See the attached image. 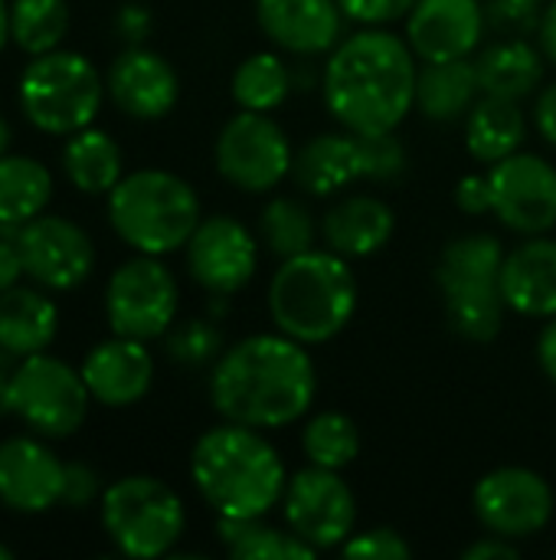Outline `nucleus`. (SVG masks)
Masks as SVG:
<instances>
[{
    "mask_svg": "<svg viewBox=\"0 0 556 560\" xmlns=\"http://www.w3.org/2000/svg\"><path fill=\"white\" fill-rule=\"evenodd\" d=\"M318 374L301 341L275 335H249L216 358L210 397L223 420L279 430L295 423L315 404Z\"/></svg>",
    "mask_w": 556,
    "mask_h": 560,
    "instance_id": "1",
    "label": "nucleus"
},
{
    "mask_svg": "<svg viewBox=\"0 0 556 560\" xmlns=\"http://www.w3.org/2000/svg\"><path fill=\"white\" fill-rule=\"evenodd\" d=\"M416 52L370 26L341 39L324 66V105L354 135L397 131L416 108Z\"/></svg>",
    "mask_w": 556,
    "mask_h": 560,
    "instance_id": "2",
    "label": "nucleus"
},
{
    "mask_svg": "<svg viewBox=\"0 0 556 560\" xmlns=\"http://www.w3.org/2000/svg\"><path fill=\"white\" fill-rule=\"evenodd\" d=\"M190 476L220 518H265L288 486L279 450L256 427L229 420L197 440Z\"/></svg>",
    "mask_w": 556,
    "mask_h": 560,
    "instance_id": "3",
    "label": "nucleus"
},
{
    "mask_svg": "<svg viewBox=\"0 0 556 560\" xmlns=\"http://www.w3.org/2000/svg\"><path fill=\"white\" fill-rule=\"evenodd\" d=\"M357 308V279L334 249H308L282 259L269 282V315L275 328L301 345L338 338Z\"/></svg>",
    "mask_w": 556,
    "mask_h": 560,
    "instance_id": "4",
    "label": "nucleus"
},
{
    "mask_svg": "<svg viewBox=\"0 0 556 560\" xmlns=\"http://www.w3.org/2000/svg\"><path fill=\"white\" fill-rule=\"evenodd\" d=\"M108 220L115 233L144 256H164L200 226V200L193 187L170 171H134L108 194Z\"/></svg>",
    "mask_w": 556,
    "mask_h": 560,
    "instance_id": "5",
    "label": "nucleus"
},
{
    "mask_svg": "<svg viewBox=\"0 0 556 560\" xmlns=\"http://www.w3.org/2000/svg\"><path fill=\"white\" fill-rule=\"evenodd\" d=\"M501 262L505 249L492 233H465L446 243L436 282L446 302V318L465 341H495L505 322L501 295Z\"/></svg>",
    "mask_w": 556,
    "mask_h": 560,
    "instance_id": "6",
    "label": "nucleus"
},
{
    "mask_svg": "<svg viewBox=\"0 0 556 560\" xmlns=\"http://www.w3.org/2000/svg\"><path fill=\"white\" fill-rule=\"evenodd\" d=\"M102 98V75L82 52H43L20 75V108L26 121L46 135H75L88 128Z\"/></svg>",
    "mask_w": 556,
    "mask_h": 560,
    "instance_id": "7",
    "label": "nucleus"
},
{
    "mask_svg": "<svg viewBox=\"0 0 556 560\" xmlns=\"http://www.w3.org/2000/svg\"><path fill=\"white\" fill-rule=\"evenodd\" d=\"M102 525L125 558L151 560L174 551L187 528L180 495L154 476H128L105 489Z\"/></svg>",
    "mask_w": 556,
    "mask_h": 560,
    "instance_id": "8",
    "label": "nucleus"
},
{
    "mask_svg": "<svg viewBox=\"0 0 556 560\" xmlns=\"http://www.w3.org/2000/svg\"><path fill=\"white\" fill-rule=\"evenodd\" d=\"M88 400L92 394L82 381V371H72L59 358H20V368L10 374L13 413L39 436H72L85 423Z\"/></svg>",
    "mask_w": 556,
    "mask_h": 560,
    "instance_id": "9",
    "label": "nucleus"
},
{
    "mask_svg": "<svg viewBox=\"0 0 556 560\" xmlns=\"http://www.w3.org/2000/svg\"><path fill=\"white\" fill-rule=\"evenodd\" d=\"M292 141L282 125L269 118V112L242 108L223 125L216 138L220 174L246 194L275 190L285 177H292Z\"/></svg>",
    "mask_w": 556,
    "mask_h": 560,
    "instance_id": "10",
    "label": "nucleus"
},
{
    "mask_svg": "<svg viewBox=\"0 0 556 560\" xmlns=\"http://www.w3.org/2000/svg\"><path fill=\"white\" fill-rule=\"evenodd\" d=\"M105 315L115 335L151 341L170 331L177 318V282L157 256H138L118 266L105 289Z\"/></svg>",
    "mask_w": 556,
    "mask_h": 560,
    "instance_id": "11",
    "label": "nucleus"
},
{
    "mask_svg": "<svg viewBox=\"0 0 556 560\" xmlns=\"http://www.w3.org/2000/svg\"><path fill=\"white\" fill-rule=\"evenodd\" d=\"M285 525L315 551L341 548L357 525V502L338 469L308 466L295 472L282 495Z\"/></svg>",
    "mask_w": 556,
    "mask_h": 560,
    "instance_id": "12",
    "label": "nucleus"
},
{
    "mask_svg": "<svg viewBox=\"0 0 556 560\" xmlns=\"http://www.w3.org/2000/svg\"><path fill=\"white\" fill-rule=\"evenodd\" d=\"M472 505L485 532L501 535L508 541H521L551 525L554 489L534 469L501 466L478 479Z\"/></svg>",
    "mask_w": 556,
    "mask_h": 560,
    "instance_id": "13",
    "label": "nucleus"
},
{
    "mask_svg": "<svg viewBox=\"0 0 556 560\" xmlns=\"http://www.w3.org/2000/svg\"><path fill=\"white\" fill-rule=\"evenodd\" d=\"M492 213L514 233L541 236L556 226V167L541 154L514 151L488 171Z\"/></svg>",
    "mask_w": 556,
    "mask_h": 560,
    "instance_id": "14",
    "label": "nucleus"
},
{
    "mask_svg": "<svg viewBox=\"0 0 556 560\" xmlns=\"http://www.w3.org/2000/svg\"><path fill=\"white\" fill-rule=\"evenodd\" d=\"M23 269L33 282L52 292H69L82 285L95 269V246L82 226L62 217H36L23 223L13 236Z\"/></svg>",
    "mask_w": 556,
    "mask_h": 560,
    "instance_id": "15",
    "label": "nucleus"
},
{
    "mask_svg": "<svg viewBox=\"0 0 556 560\" xmlns=\"http://www.w3.org/2000/svg\"><path fill=\"white\" fill-rule=\"evenodd\" d=\"M187 269L210 295H233L252 282L259 243L239 220L206 217L187 240Z\"/></svg>",
    "mask_w": 556,
    "mask_h": 560,
    "instance_id": "16",
    "label": "nucleus"
},
{
    "mask_svg": "<svg viewBox=\"0 0 556 560\" xmlns=\"http://www.w3.org/2000/svg\"><path fill=\"white\" fill-rule=\"evenodd\" d=\"M478 0H416L406 13V43L423 62L469 59L485 33Z\"/></svg>",
    "mask_w": 556,
    "mask_h": 560,
    "instance_id": "17",
    "label": "nucleus"
},
{
    "mask_svg": "<svg viewBox=\"0 0 556 560\" xmlns=\"http://www.w3.org/2000/svg\"><path fill=\"white\" fill-rule=\"evenodd\" d=\"M66 466L36 440L13 436L0 443V502L13 512L36 515L62 502Z\"/></svg>",
    "mask_w": 556,
    "mask_h": 560,
    "instance_id": "18",
    "label": "nucleus"
},
{
    "mask_svg": "<svg viewBox=\"0 0 556 560\" xmlns=\"http://www.w3.org/2000/svg\"><path fill=\"white\" fill-rule=\"evenodd\" d=\"M108 95L125 115L154 121L177 105L180 79L161 52L131 46L108 69Z\"/></svg>",
    "mask_w": 556,
    "mask_h": 560,
    "instance_id": "19",
    "label": "nucleus"
},
{
    "mask_svg": "<svg viewBox=\"0 0 556 560\" xmlns=\"http://www.w3.org/2000/svg\"><path fill=\"white\" fill-rule=\"evenodd\" d=\"M82 381L102 407H131L138 404L154 381V358L138 338L115 335L88 351L82 361Z\"/></svg>",
    "mask_w": 556,
    "mask_h": 560,
    "instance_id": "20",
    "label": "nucleus"
},
{
    "mask_svg": "<svg viewBox=\"0 0 556 560\" xmlns=\"http://www.w3.org/2000/svg\"><path fill=\"white\" fill-rule=\"evenodd\" d=\"M338 0H256V20L265 36L298 56H318L341 43Z\"/></svg>",
    "mask_w": 556,
    "mask_h": 560,
    "instance_id": "21",
    "label": "nucleus"
},
{
    "mask_svg": "<svg viewBox=\"0 0 556 560\" xmlns=\"http://www.w3.org/2000/svg\"><path fill=\"white\" fill-rule=\"evenodd\" d=\"M501 295L518 315L556 318V240L541 233L505 253Z\"/></svg>",
    "mask_w": 556,
    "mask_h": 560,
    "instance_id": "22",
    "label": "nucleus"
},
{
    "mask_svg": "<svg viewBox=\"0 0 556 560\" xmlns=\"http://www.w3.org/2000/svg\"><path fill=\"white\" fill-rule=\"evenodd\" d=\"M292 180L315 197H334L354 180H364V148L360 135H318L295 151Z\"/></svg>",
    "mask_w": 556,
    "mask_h": 560,
    "instance_id": "23",
    "label": "nucleus"
},
{
    "mask_svg": "<svg viewBox=\"0 0 556 560\" xmlns=\"http://www.w3.org/2000/svg\"><path fill=\"white\" fill-rule=\"evenodd\" d=\"M397 230V213L390 203L370 194H351L338 200L321 223V236L328 249L341 253L344 259H364L380 253Z\"/></svg>",
    "mask_w": 556,
    "mask_h": 560,
    "instance_id": "24",
    "label": "nucleus"
},
{
    "mask_svg": "<svg viewBox=\"0 0 556 560\" xmlns=\"http://www.w3.org/2000/svg\"><path fill=\"white\" fill-rule=\"evenodd\" d=\"M59 328L56 305L36 289H7L0 292V351L10 358L43 354Z\"/></svg>",
    "mask_w": 556,
    "mask_h": 560,
    "instance_id": "25",
    "label": "nucleus"
},
{
    "mask_svg": "<svg viewBox=\"0 0 556 560\" xmlns=\"http://www.w3.org/2000/svg\"><path fill=\"white\" fill-rule=\"evenodd\" d=\"M524 135L528 121L518 98L482 95L465 115V148L482 164H498L508 154L521 151Z\"/></svg>",
    "mask_w": 556,
    "mask_h": 560,
    "instance_id": "26",
    "label": "nucleus"
},
{
    "mask_svg": "<svg viewBox=\"0 0 556 560\" xmlns=\"http://www.w3.org/2000/svg\"><path fill=\"white\" fill-rule=\"evenodd\" d=\"M482 95H501V98H524L531 95L544 79V49H534L528 39H498L475 59Z\"/></svg>",
    "mask_w": 556,
    "mask_h": 560,
    "instance_id": "27",
    "label": "nucleus"
},
{
    "mask_svg": "<svg viewBox=\"0 0 556 560\" xmlns=\"http://www.w3.org/2000/svg\"><path fill=\"white\" fill-rule=\"evenodd\" d=\"M482 85L472 59L426 62L416 79V108L433 121H456L472 112Z\"/></svg>",
    "mask_w": 556,
    "mask_h": 560,
    "instance_id": "28",
    "label": "nucleus"
},
{
    "mask_svg": "<svg viewBox=\"0 0 556 560\" xmlns=\"http://www.w3.org/2000/svg\"><path fill=\"white\" fill-rule=\"evenodd\" d=\"M52 197L49 171L23 154H0V226L20 230L36 220Z\"/></svg>",
    "mask_w": 556,
    "mask_h": 560,
    "instance_id": "29",
    "label": "nucleus"
},
{
    "mask_svg": "<svg viewBox=\"0 0 556 560\" xmlns=\"http://www.w3.org/2000/svg\"><path fill=\"white\" fill-rule=\"evenodd\" d=\"M66 177L82 194H111V187L121 180V148L108 131L82 128L69 138L62 151Z\"/></svg>",
    "mask_w": 556,
    "mask_h": 560,
    "instance_id": "30",
    "label": "nucleus"
},
{
    "mask_svg": "<svg viewBox=\"0 0 556 560\" xmlns=\"http://www.w3.org/2000/svg\"><path fill=\"white\" fill-rule=\"evenodd\" d=\"M220 541L229 558L239 560H308L318 551L305 545L295 532H279L262 518H220L216 522Z\"/></svg>",
    "mask_w": 556,
    "mask_h": 560,
    "instance_id": "31",
    "label": "nucleus"
},
{
    "mask_svg": "<svg viewBox=\"0 0 556 560\" xmlns=\"http://www.w3.org/2000/svg\"><path fill=\"white\" fill-rule=\"evenodd\" d=\"M292 92V72L275 52H252L233 72V98L249 112H272Z\"/></svg>",
    "mask_w": 556,
    "mask_h": 560,
    "instance_id": "32",
    "label": "nucleus"
},
{
    "mask_svg": "<svg viewBox=\"0 0 556 560\" xmlns=\"http://www.w3.org/2000/svg\"><path fill=\"white\" fill-rule=\"evenodd\" d=\"M259 236L269 246V253H275L279 259L298 256L315 249V217L311 210L295 200V197H272L262 213H259Z\"/></svg>",
    "mask_w": 556,
    "mask_h": 560,
    "instance_id": "33",
    "label": "nucleus"
},
{
    "mask_svg": "<svg viewBox=\"0 0 556 560\" xmlns=\"http://www.w3.org/2000/svg\"><path fill=\"white\" fill-rule=\"evenodd\" d=\"M69 30V3L66 0H13L10 3V39L29 52H52Z\"/></svg>",
    "mask_w": 556,
    "mask_h": 560,
    "instance_id": "34",
    "label": "nucleus"
},
{
    "mask_svg": "<svg viewBox=\"0 0 556 560\" xmlns=\"http://www.w3.org/2000/svg\"><path fill=\"white\" fill-rule=\"evenodd\" d=\"M301 450H305L311 466L338 469L341 472L360 453V430H357V423L347 413L324 410V413L308 420V427L301 433Z\"/></svg>",
    "mask_w": 556,
    "mask_h": 560,
    "instance_id": "35",
    "label": "nucleus"
},
{
    "mask_svg": "<svg viewBox=\"0 0 556 560\" xmlns=\"http://www.w3.org/2000/svg\"><path fill=\"white\" fill-rule=\"evenodd\" d=\"M167 354L177 361V364H187V368H200L213 358L223 354V338L220 331L210 325V322H184L170 331L167 338Z\"/></svg>",
    "mask_w": 556,
    "mask_h": 560,
    "instance_id": "36",
    "label": "nucleus"
},
{
    "mask_svg": "<svg viewBox=\"0 0 556 560\" xmlns=\"http://www.w3.org/2000/svg\"><path fill=\"white\" fill-rule=\"evenodd\" d=\"M364 148V180H393L406 171V148L393 131L360 135Z\"/></svg>",
    "mask_w": 556,
    "mask_h": 560,
    "instance_id": "37",
    "label": "nucleus"
},
{
    "mask_svg": "<svg viewBox=\"0 0 556 560\" xmlns=\"http://www.w3.org/2000/svg\"><path fill=\"white\" fill-rule=\"evenodd\" d=\"M544 3L541 0H492L485 7V23L511 39H524L541 30Z\"/></svg>",
    "mask_w": 556,
    "mask_h": 560,
    "instance_id": "38",
    "label": "nucleus"
},
{
    "mask_svg": "<svg viewBox=\"0 0 556 560\" xmlns=\"http://www.w3.org/2000/svg\"><path fill=\"white\" fill-rule=\"evenodd\" d=\"M344 558H370V560H406L413 558V548L406 538L393 528H370V532H354L341 545Z\"/></svg>",
    "mask_w": 556,
    "mask_h": 560,
    "instance_id": "39",
    "label": "nucleus"
},
{
    "mask_svg": "<svg viewBox=\"0 0 556 560\" xmlns=\"http://www.w3.org/2000/svg\"><path fill=\"white\" fill-rule=\"evenodd\" d=\"M344 16L357 20V23H367V26H383V23H393L400 16H406L416 0H338Z\"/></svg>",
    "mask_w": 556,
    "mask_h": 560,
    "instance_id": "40",
    "label": "nucleus"
},
{
    "mask_svg": "<svg viewBox=\"0 0 556 560\" xmlns=\"http://www.w3.org/2000/svg\"><path fill=\"white\" fill-rule=\"evenodd\" d=\"M95 495H98V472L82 463H69L62 479V505L85 509Z\"/></svg>",
    "mask_w": 556,
    "mask_h": 560,
    "instance_id": "41",
    "label": "nucleus"
},
{
    "mask_svg": "<svg viewBox=\"0 0 556 560\" xmlns=\"http://www.w3.org/2000/svg\"><path fill=\"white\" fill-rule=\"evenodd\" d=\"M456 203L472 213V217H482V213H492V187H488V177H465L459 187H456Z\"/></svg>",
    "mask_w": 556,
    "mask_h": 560,
    "instance_id": "42",
    "label": "nucleus"
},
{
    "mask_svg": "<svg viewBox=\"0 0 556 560\" xmlns=\"http://www.w3.org/2000/svg\"><path fill=\"white\" fill-rule=\"evenodd\" d=\"M462 558L465 560H514L518 558V548L508 541V538H501V535H485L482 541H475V545H469L465 551H462Z\"/></svg>",
    "mask_w": 556,
    "mask_h": 560,
    "instance_id": "43",
    "label": "nucleus"
},
{
    "mask_svg": "<svg viewBox=\"0 0 556 560\" xmlns=\"http://www.w3.org/2000/svg\"><path fill=\"white\" fill-rule=\"evenodd\" d=\"M115 23H118V33L128 43H141L147 36V30H151V13L144 7H138V3H128V7L118 10V20Z\"/></svg>",
    "mask_w": 556,
    "mask_h": 560,
    "instance_id": "44",
    "label": "nucleus"
},
{
    "mask_svg": "<svg viewBox=\"0 0 556 560\" xmlns=\"http://www.w3.org/2000/svg\"><path fill=\"white\" fill-rule=\"evenodd\" d=\"M20 276H26V269H23L16 243L13 240H0V292L13 289L20 282Z\"/></svg>",
    "mask_w": 556,
    "mask_h": 560,
    "instance_id": "45",
    "label": "nucleus"
},
{
    "mask_svg": "<svg viewBox=\"0 0 556 560\" xmlns=\"http://www.w3.org/2000/svg\"><path fill=\"white\" fill-rule=\"evenodd\" d=\"M534 118H537V131L556 148V82L541 92L537 108H534Z\"/></svg>",
    "mask_w": 556,
    "mask_h": 560,
    "instance_id": "46",
    "label": "nucleus"
},
{
    "mask_svg": "<svg viewBox=\"0 0 556 560\" xmlns=\"http://www.w3.org/2000/svg\"><path fill=\"white\" fill-rule=\"evenodd\" d=\"M537 361H541V371L556 384V318H547L537 338Z\"/></svg>",
    "mask_w": 556,
    "mask_h": 560,
    "instance_id": "47",
    "label": "nucleus"
},
{
    "mask_svg": "<svg viewBox=\"0 0 556 560\" xmlns=\"http://www.w3.org/2000/svg\"><path fill=\"white\" fill-rule=\"evenodd\" d=\"M537 39H541L544 56L556 66V0H547V3H544V16H541Z\"/></svg>",
    "mask_w": 556,
    "mask_h": 560,
    "instance_id": "48",
    "label": "nucleus"
},
{
    "mask_svg": "<svg viewBox=\"0 0 556 560\" xmlns=\"http://www.w3.org/2000/svg\"><path fill=\"white\" fill-rule=\"evenodd\" d=\"M10 410H13V404H10V374L0 371V417L10 413Z\"/></svg>",
    "mask_w": 556,
    "mask_h": 560,
    "instance_id": "49",
    "label": "nucleus"
},
{
    "mask_svg": "<svg viewBox=\"0 0 556 560\" xmlns=\"http://www.w3.org/2000/svg\"><path fill=\"white\" fill-rule=\"evenodd\" d=\"M7 39H10V3L0 0V52H3Z\"/></svg>",
    "mask_w": 556,
    "mask_h": 560,
    "instance_id": "50",
    "label": "nucleus"
},
{
    "mask_svg": "<svg viewBox=\"0 0 556 560\" xmlns=\"http://www.w3.org/2000/svg\"><path fill=\"white\" fill-rule=\"evenodd\" d=\"M7 144H10V125H7V118L0 115V154L7 151Z\"/></svg>",
    "mask_w": 556,
    "mask_h": 560,
    "instance_id": "51",
    "label": "nucleus"
},
{
    "mask_svg": "<svg viewBox=\"0 0 556 560\" xmlns=\"http://www.w3.org/2000/svg\"><path fill=\"white\" fill-rule=\"evenodd\" d=\"M13 558V551H10V548H3V545H0V560H10Z\"/></svg>",
    "mask_w": 556,
    "mask_h": 560,
    "instance_id": "52",
    "label": "nucleus"
},
{
    "mask_svg": "<svg viewBox=\"0 0 556 560\" xmlns=\"http://www.w3.org/2000/svg\"><path fill=\"white\" fill-rule=\"evenodd\" d=\"M541 3H547V0H541Z\"/></svg>",
    "mask_w": 556,
    "mask_h": 560,
    "instance_id": "53",
    "label": "nucleus"
}]
</instances>
